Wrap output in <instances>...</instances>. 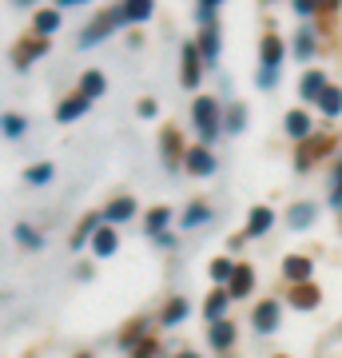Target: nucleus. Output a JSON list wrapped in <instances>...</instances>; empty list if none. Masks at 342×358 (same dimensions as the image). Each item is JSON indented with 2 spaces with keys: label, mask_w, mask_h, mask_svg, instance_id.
Returning a JSON list of instances; mask_svg holds the SVG:
<instances>
[{
  "label": "nucleus",
  "mask_w": 342,
  "mask_h": 358,
  "mask_svg": "<svg viewBox=\"0 0 342 358\" xmlns=\"http://www.w3.org/2000/svg\"><path fill=\"white\" fill-rule=\"evenodd\" d=\"M207 338H211V346H215V350H227V346L235 343V322H231V319L211 322V331H207Z\"/></svg>",
  "instance_id": "nucleus-13"
},
{
  "label": "nucleus",
  "mask_w": 342,
  "mask_h": 358,
  "mask_svg": "<svg viewBox=\"0 0 342 358\" xmlns=\"http://www.w3.org/2000/svg\"><path fill=\"white\" fill-rule=\"evenodd\" d=\"M115 24H127V20H124V8H104V13L96 16L88 28H84V36H80V48H92V44H100V40L108 36Z\"/></svg>",
  "instance_id": "nucleus-2"
},
{
  "label": "nucleus",
  "mask_w": 342,
  "mask_h": 358,
  "mask_svg": "<svg viewBox=\"0 0 342 358\" xmlns=\"http://www.w3.org/2000/svg\"><path fill=\"white\" fill-rule=\"evenodd\" d=\"M294 56H299V60H311V56H315V32H311V28H303V32L294 36Z\"/></svg>",
  "instance_id": "nucleus-22"
},
{
  "label": "nucleus",
  "mask_w": 342,
  "mask_h": 358,
  "mask_svg": "<svg viewBox=\"0 0 342 358\" xmlns=\"http://www.w3.org/2000/svg\"><path fill=\"white\" fill-rule=\"evenodd\" d=\"M318 108L327 115H339L342 112V88H327L322 92V100H318Z\"/></svg>",
  "instance_id": "nucleus-26"
},
{
  "label": "nucleus",
  "mask_w": 342,
  "mask_h": 358,
  "mask_svg": "<svg viewBox=\"0 0 342 358\" xmlns=\"http://www.w3.org/2000/svg\"><path fill=\"white\" fill-rule=\"evenodd\" d=\"M176 358H199V355H191V350H183V355H176Z\"/></svg>",
  "instance_id": "nucleus-44"
},
{
  "label": "nucleus",
  "mask_w": 342,
  "mask_h": 358,
  "mask_svg": "<svg viewBox=\"0 0 342 358\" xmlns=\"http://www.w3.org/2000/svg\"><path fill=\"white\" fill-rule=\"evenodd\" d=\"M183 315H187V299H176V303H167L164 327H176V322H183Z\"/></svg>",
  "instance_id": "nucleus-29"
},
{
  "label": "nucleus",
  "mask_w": 342,
  "mask_h": 358,
  "mask_svg": "<svg viewBox=\"0 0 342 358\" xmlns=\"http://www.w3.org/2000/svg\"><path fill=\"white\" fill-rule=\"evenodd\" d=\"M235 267H239V263H231V259H215V263H211V279H215V282H231Z\"/></svg>",
  "instance_id": "nucleus-30"
},
{
  "label": "nucleus",
  "mask_w": 342,
  "mask_h": 358,
  "mask_svg": "<svg viewBox=\"0 0 342 358\" xmlns=\"http://www.w3.org/2000/svg\"><path fill=\"white\" fill-rule=\"evenodd\" d=\"M167 219H171V211H167V207H155V211H148V231H152L155 239H159V235H164Z\"/></svg>",
  "instance_id": "nucleus-27"
},
{
  "label": "nucleus",
  "mask_w": 342,
  "mask_h": 358,
  "mask_svg": "<svg viewBox=\"0 0 342 358\" xmlns=\"http://www.w3.org/2000/svg\"><path fill=\"white\" fill-rule=\"evenodd\" d=\"M330 203H334V211H342V159L334 164V179H330Z\"/></svg>",
  "instance_id": "nucleus-33"
},
{
  "label": "nucleus",
  "mask_w": 342,
  "mask_h": 358,
  "mask_svg": "<svg viewBox=\"0 0 342 358\" xmlns=\"http://www.w3.org/2000/svg\"><path fill=\"white\" fill-rule=\"evenodd\" d=\"M283 275L299 287V282H311V259L306 255H287V263H283Z\"/></svg>",
  "instance_id": "nucleus-11"
},
{
  "label": "nucleus",
  "mask_w": 342,
  "mask_h": 358,
  "mask_svg": "<svg viewBox=\"0 0 342 358\" xmlns=\"http://www.w3.org/2000/svg\"><path fill=\"white\" fill-rule=\"evenodd\" d=\"M24 179H28V183H48V179H52V164H36V167H28Z\"/></svg>",
  "instance_id": "nucleus-35"
},
{
  "label": "nucleus",
  "mask_w": 342,
  "mask_h": 358,
  "mask_svg": "<svg viewBox=\"0 0 342 358\" xmlns=\"http://www.w3.org/2000/svg\"><path fill=\"white\" fill-rule=\"evenodd\" d=\"M322 4H327V0H294V13H299V16H311V13H318Z\"/></svg>",
  "instance_id": "nucleus-38"
},
{
  "label": "nucleus",
  "mask_w": 342,
  "mask_h": 358,
  "mask_svg": "<svg viewBox=\"0 0 342 358\" xmlns=\"http://www.w3.org/2000/svg\"><path fill=\"white\" fill-rule=\"evenodd\" d=\"M60 28V13H36V32L40 40H48V32H56Z\"/></svg>",
  "instance_id": "nucleus-28"
},
{
  "label": "nucleus",
  "mask_w": 342,
  "mask_h": 358,
  "mask_svg": "<svg viewBox=\"0 0 342 358\" xmlns=\"http://www.w3.org/2000/svg\"><path fill=\"white\" fill-rule=\"evenodd\" d=\"M143 331H148V322H136V327H131V331L124 334V346H131V343H136V338H140Z\"/></svg>",
  "instance_id": "nucleus-41"
},
{
  "label": "nucleus",
  "mask_w": 342,
  "mask_h": 358,
  "mask_svg": "<svg viewBox=\"0 0 342 358\" xmlns=\"http://www.w3.org/2000/svg\"><path fill=\"white\" fill-rule=\"evenodd\" d=\"M327 88H330V84L322 80V72H306L303 88H299V92H303V100H322V92H327Z\"/></svg>",
  "instance_id": "nucleus-20"
},
{
  "label": "nucleus",
  "mask_w": 342,
  "mask_h": 358,
  "mask_svg": "<svg viewBox=\"0 0 342 358\" xmlns=\"http://www.w3.org/2000/svg\"><path fill=\"white\" fill-rule=\"evenodd\" d=\"M227 299H231L227 291H215L211 299H207V307H203V310H207V319H211V322L223 319V310H227Z\"/></svg>",
  "instance_id": "nucleus-23"
},
{
  "label": "nucleus",
  "mask_w": 342,
  "mask_h": 358,
  "mask_svg": "<svg viewBox=\"0 0 342 358\" xmlns=\"http://www.w3.org/2000/svg\"><path fill=\"white\" fill-rule=\"evenodd\" d=\"M199 80H203L199 44H183V88H199Z\"/></svg>",
  "instance_id": "nucleus-4"
},
{
  "label": "nucleus",
  "mask_w": 342,
  "mask_h": 358,
  "mask_svg": "<svg viewBox=\"0 0 342 358\" xmlns=\"http://www.w3.org/2000/svg\"><path fill=\"white\" fill-rule=\"evenodd\" d=\"M191 120H195V128H199L203 148L227 131V128H223V120H219V100H211V96H199V100H195V108H191Z\"/></svg>",
  "instance_id": "nucleus-1"
},
{
  "label": "nucleus",
  "mask_w": 342,
  "mask_h": 358,
  "mask_svg": "<svg viewBox=\"0 0 342 358\" xmlns=\"http://www.w3.org/2000/svg\"><path fill=\"white\" fill-rule=\"evenodd\" d=\"M136 358H152V346H140V350H136Z\"/></svg>",
  "instance_id": "nucleus-43"
},
{
  "label": "nucleus",
  "mask_w": 342,
  "mask_h": 358,
  "mask_svg": "<svg viewBox=\"0 0 342 358\" xmlns=\"http://www.w3.org/2000/svg\"><path fill=\"white\" fill-rule=\"evenodd\" d=\"M16 239H20V243H24V247H40V235H36V231H28L24 223L16 227Z\"/></svg>",
  "instance_id": "nucleus-39"
},
{
  "label": "nucleus",
  "mask_w": 342,
  "mask_h": 358,
  "mask_svg": "<svg viewBox=\"0 0 342 358\" xmlns=\"http://www.w3.org/2000/svg\"><path fill=\"white\" fill-rule=\"evenodd\" d=\"M44 48H48V40H36V44H28V48L20 52V56H16V68H24L28 60H36V56H40Z\"/></svg>",
  "instance_id": "nucleus-34"
},
{
  "label": "nucleus",
  "mask_w": 342,
  "mask_h": 358,
  "mask_svg": "<svg viewBox=\"0 0 342 358\" xmlns=\"http://www.w3.org/2000/svg\"><path fill=\"white\" fill-rule=\"evenodd\" d=\"M115 247H120V239H115V231H112V227H100V231H96V239H92V251H96L100 259L115 255Z\"/></svg>",
  "instance_id": "nucleus-18"
},
{
  "label": "nucleus",
  "mask_w": 342,
  "mask_h": 358,
  "mask_svg": "<svg viewBox=\"0 0 342 358\" xmlns=\"http://www.w3.org/2000/svg\"><path fill=\"white\" fill-rule=\"evenodd\" d=\"M315 215H318L315 203H294L291 211H287V227H291V231H303V227H311V223H315Z\"/></svg>",
  "instance_id": "nucleus-14"
},
{
  "label": "nucleus",
  "mask_w": 342,
  "mask_h": 358,
  "mask_svg": "<svg viewBox=\"0 0 342 358\" xmlns=\"http://www.w3.org/2000/svg\"><path fill=\"white\" fill-rule=\"evenodd\" d=\"M275 227V211L271 207H251V219H247V235H266Z\"/></svg>",
  "instance_id": "nucleus-15"
},
{
  "label": "nucleus",
  "mask_w": 342,
  "mask_h": 358,
  "mask_svg": "<svg viewBox=\"0 0 342 358\" xmlns=\"http://www.w3.org/2000/svg\"><path fill=\"white\" fill-rule=\"evenodd\" d=\"M80 92H84L88 100H100V96H104V76H100V72H88V76L80 80Z\"/></svg>",
  "instance_id": "nucleus-25"
},
{
  "label": "nucleus",
  "mask_w": 342,
  "mask_h": 358,
  "mask_svg": "<svg viewBox=\"0 0 342 358\" xmlns=\"http://www.w3.org/2000/svg\"><path fill=\"white\" fill-rule=\"evenodd\" d=\"M183 164H187L191 176H211V171H215V155L207 152V148H191V152L183 155Z\"/></svg>",
  "instance_id": "nucleus-7"
},
{
  "label": "nucleus",
  "mask_w": 342,
  "mask_h": 358,
  "mask_svg": "<svg viewBox=\"0 0 342 358\" xmlns=\"http://www.w3.org/2000/svg\"><path fill=\"white\" fill-rule=\"evenodd\" d=\"M159 152H164L167 171H176V159H179V155H187V152H183V143H179V131L176 128H164V136H159Z\"/></svg>",
  "instance_id": "nucleus-8"
},
{
  "label": "nucleus",
  "mask_w": 342,
  "mask_h": 358,
  "mask_svg": "<svg viewBox=\"0 0 342 358\" xmlns=\"http://www.w3.org/2000/svg\"><path fill=\"white\" fill-rule=\"evenodd\" d=\"M330 148H334V140H330V136H311V140L299 148V155H294V167H299V171H311V167H315V159H318V155H327Z\"/></svg>",
  "instance_id": "nucleus-3"
},
{
  "label": "nucleus",
  "mask_w": 342,
  "mask_h": 358,
  "mask_svg": "<svg viewBox=\"0 0 342 358\" xmlns=\"http://www.w3.org/2000/svg\"><path fill=\"white\" fill-rule=\"evenodd\" d=\"M199 56L207 60V64H215V56H219V28H203V36H199Z\"/></svg>",
  "instance_id": "nucleus-19"
},
{
  "label": "nucleus",
  "mask_w": 342,
  "mask_h": 358,
  "mask_svg": "<svg viewBox=\"0 0 342 358\" xmlns=\"http://www.w3.org/2000/svg\"><path fill=\"white\" fill-rule=\"evenodd\" d=\"M131 215H136V199H127V195L112 199V203H108V211H104V219H108V223H127Z\"/></svg>",
  "instance_id": "nucleus-16"
},
{
  "label": "nucleus",
  "mask_w": 342,
  "mask_h": 358,
  "mask_svg": "<svg viewBox=\"0 0 342 358\" xmlns=\"http://www.w3.org/2000/svg\"><path fill=\"white\" fill-rule=\"evenodd\" d=\"M203 219H211L207 203H191V207H187V215H183V227H199Z\"/></svg>",
  "instance_id": "nucleus-31"
},
{
  "label": "nucleus",
  "mask_w": 342,
  "mask_h": 358,
  "mask_svg": "<svg viewBox=\"0 0 342 358\" xmlns=\"http://www.w3.org/2000/svg\"><path fill=\"white\" fill-rule=\"evenodd\" d=\"M255 331L259 334H266V331H275V327H279V303H275V299H266V303H259V307H255Z\"/></svg>",
  "instance_id": "nucleus-6"
},
{
  "label": "nucleus",
  "mask_w": 342,
  "mask_h": 358,
  "mask_svg": "<svg viewBox=\"0 0 342 358\" xmlns=\"http://www.w3.org/2000/svg\"><path fill=\"white\" fill-rule=\"evenodd\" d=\"M76 358H92V355H76Z\"/></svg>",
  "instance_id": "nucleus-45"
},
{
  "label": "nucleus",
  "mask_w": 342,
  "mask_h": 358,
  "mask_svg": "<svg viewBox=\"0 0 342 358\" xmlns=\"http://www.w3.org/2000/svg\"><path fill=\"white\" fill-rule=\"evenodd\" d=\"M4 136H8V140H20V136H24V120H20V115H4Z\"/></svg>",
  "instance_id": "nucleus-36"
},
{
  "label": "nucleus",
  "mask_w": 342,
  "mask_h": 358,
  "mask_svg": "<svg viewBox=\"0 0 342 358\" xmlns=\"http://www.w3.org/2000/svg\"><path fill=\"white\" fill-rule=\"evenodd\" d=\"M140 115H143V120H152V115H155V100H140Z\"/></svg>",
  "instance_id": "nucleus-42"
},
{
  "label": "nucleus",
  "mask_w": 342,
  "mask_h": 358,
  "mask_svg": "<svg viewBox=\"0 0 342 358\" xmlns=\"http://www.w3.org/2000/svg\"><path fill=\"white\" fill-rule=\"evenodd\" d=\"M291 303H294L299 310H315L318 303H322V294H318L315 282H299V287L291 291Z\"/></svg>",
  "instance_id": "nucleus-12"
},
{
  "label": "nucleus",
  "mask_w": 342,
  "mask_h": 358,
  "mask_svg": "<svg viewBox=\"0 0 342 358\" xmlns=\"http://www.w3.org/2000/svg\"><path fill=\"white\" fill-rule=\"evenodd\" d=\"M251 291H255V271L247 263H239L235 275H231V282H227V294L231 299H243V294H251Z\"/></svg>",
  "instance_id": "nucleus-10"
},
{
  "label": "nucleus",
  "mask_w": 342,
  "mask_h": 358,
  "mask_svg": "<svg viewBox=\"0 0 342 358\" xmlns=\"http://www.w3.org/2000/svg\"><path fill=\"white\" fill-rule=\"evenodd\" d=\"M96 231H100V215H84V223H80V231L72 235V247H84L88 239H96Z\"/></svg>",
  "instance_id": "nucleus-21"
},
{
  "label": "nucleus",
  "mask_w": 342,
  "mask_h": 358,
  "mask_svg": "<svg viewBox=\"0 0 342 358\" xmlns=\"http://www.w3.org/2000/svg\"><path fill=\"white\" fill-rule=\"evenodd\" d=\"M152 16V0H127L124 4V20H148Z\"/></svg>",
  "instance_id": "nucleus-24"
},
{
  "label": "nucleus",
  "mask_w": 342,
  "mask_h": 358,
  "mask_svg": "<svg viewBox=\"0 0 342 358\" xmlns=\"http://www.w3.org/2000/svg\"><path fill=\"white\" fill-rule=\"evenodd\" d=\"M88 108H92V100L84 96V92H76V96H68V100L56 108V120H60V124H72V120H80Z\"/></svg>",
  "instance_id": "nucleus-5"
},
{
  "label": "nucleus",
  "mask_w": 342,
  "mask_h": 358,
  "mask_svg": "<svg viewBox=\"0 0 342 358\" xmlns=\"http://www.w3.org/2000/svg\"><path fill=\"white\" fill-rule=\"evenodd\" d=\"M243 124H247V112H243L239 103L227 108V131H243Z\"/></svg>",
  "instance_id": "nucleus-37"
},
{
  "label": "nucleus",
  "mask_w": 342,
  "mask_h": 358,
  "mask_svg": "<svg viewBox=\"0 0 342 358\" xmlns=\"http://www.w3.org/2000/svg\"><path fill=\"white\" fill-rule=\"evenodd\" d=\"M283 128H287V136L291 140H311V115L303 112V108H294V112H287V120H283Z\"/></svg>",
  "instance_id": "nucleus-9"
},
{
  "label": "nucleus",
  "mask_w": 342,
  "mask_h": 358,
  "mask_svg": "<svg viewBox=\"0 0 342 358\" xmlns=\"http://www.w3.org/2000/svg\"><path fill=\"white\" fill-rule=\"evenodd\" d=\"M215 13H219V0H203L199 8H195V16H199V24H203V28L215 24Z\"/></svg>",
  "instance_id": "nucleus-32"
},
{
  "label": "nucleus",
  "mask_w": 342,
  "mask_h": 358,
  "mask_svg": "<svg viewBox=\"0 0 342 358\" xmlns=\"http://www.w3.org/2000/svg\"><path fill=\"white\" fill-rule=\"evenodd\" d=\"M275 80H279V72L275 68H263L259 72V88H275Z\"/></svg>",
  "instance_id": "nucleus-40"
},
{
  "label": "nucleus",
  "mask_w": 342,
  "mask_h": 358,
  "mask_svg": "<svg viewBox=\"0 0 342 358\" xmlns=\"http://www.w3.org/2000/svg\"><path fill=\"white\" fill-rule=\"evenodd\" d=\"M259 56H263V68H275V72H279V64H283V40L279 36H263Z\"/></svg>",
  "instance_id": "nucleus-17"
}]
</instances>
